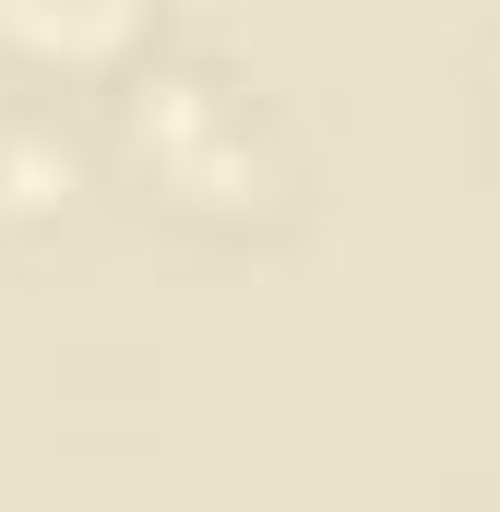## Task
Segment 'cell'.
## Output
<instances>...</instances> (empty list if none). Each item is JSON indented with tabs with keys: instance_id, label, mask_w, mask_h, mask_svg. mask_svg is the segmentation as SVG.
I'll return each mask as SVG.
<instances>
[{
	"instance_id": "cell-1",
	"label": "cell",
	"mask_w": 500,
	"mask_h": 512,
	"mask_svg": "<svg viewBox=\"0 0 500 512\" xmlns=\"http://www.w3.org/2000/svg\"><path fill=\"white\" fill-rule=\"evenodd\" d=\"M0 24H24L36 48H108L131 24V0H0Z\"/></svg>"
}]
</instances>
